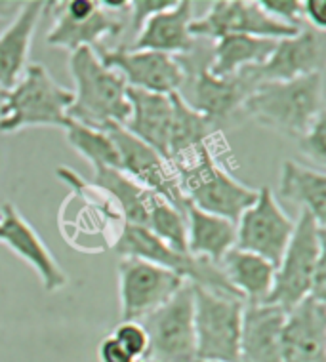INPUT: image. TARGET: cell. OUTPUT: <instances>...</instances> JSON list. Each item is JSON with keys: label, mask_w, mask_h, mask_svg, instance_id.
I'll list each match as a JSON object with an SVG mask.
<instances>
[{"label": "cell", "mask_w": 326, "mask_h": 362, "mask_svg": "<svg viewBox=\"0 0 326 362\" xmlns=\"http://www.w3.org/2000/svg\"><path fill=\"white\" fill-rule=\"evenodd\" d=\"M240 109L260 126L298 139L325 112V76L313 73L294 81L260 82Z\"/></svg>", "instance_id": "obj_1"}, {"label": "cell", "mask_w": 326, "mask_h": 362, "mask_svg": "<svg viewBox=\"0 0 326 362\" xmlns=\"http://www.w3.org/2000/svg\"><path fill=\"white\" fill-rule=\"evenodd\" d=\"M69 71L75 82L69 120L98 130L107 124H124L130 117L128 86L117 71L105 67L92 48L71 52Z\"/></svg>", "instance_id": "obj_2"}, {"label": "cell", "mask_w": 326, "mask_h": 362, "mask_svg": "<svg viewBox=\"0 0 326 362\" xmlns=\"http://www.w3.org/2000/svg\"><path fill=\"white\" fill-rule=\"evenodd\" d=\"M170 164L189 204L202 212L237 223L240 214L250 208L257 197V189L235 180V175L221 166L214 145H204Z\"/></svg>", "instance_id": "obj_3"}, {"label": "cell", "mask_w": 326, "mask_h": 362, "mask_svg": "<svg viewBox=\"0 0 326 362\" xmlns=\"http://www.w3.org/2000/svg\"><path fill=\"white\" fill-rule=\"evenodd\" d=\"M73 90L62 86L42 63H29L25 73L0 101V134H18L25 128H65Z\"/></svg>", "instance_id": "obj_4"}, {"label": "cell", "mask_w": 326, "mask_h": 362, "mask_svg": "<svg viewBox=\"0 0 326 362\" xmlns=\"http://www.w3.org/2000/svg\"><path fill=\"white\" fill-rule=\"evenodd\" d=\"M56 174L71 189L59 212L63 238L82 252H88V238H100L103 250L113 248L126 223L113 199L94 183H86L73 168L59 166Z\"/></svg>", "instance_id": "obj_5"}, {"label": "cell", "mask_w": 326, "mask_h": 362, "mask_svg": "<svg viewBox=\"0 0 326 362\" xmlns=\"http://www.w3.org/2000/svg\"><path fill=\"white\" fill-rule=\"evenodd\" d=\"M191 288L197 361L238 362L245 300L194 284Z\"/></svg>", "instance_id": "obj_6"}, {"label": "cell", "mask_w": 326, "mask_h": 362, "mask_svg": "<svg viewBox=\"0 0 326 362\" xmlns=\"http://www.w3.org/2000/svg\"><path fill=\"white\" fill-rule=\"evenodd\" d=\"M326 229L308 212H300L294 233L275 269V281L269 298L264 303L279 305L289 313L309 298L315 265L326 252Z\"/></svg>", "instance_id": "obj_7"}, {"label": "cell", "mask_w": 326, "mask_h": 362, "mask_svg": "<svg viewBox=\"0 0 326 362\" xmlns=\"http://www.w3.org/2000/svg\"><path fill=\"white\" fill-rule=\"evenodd\" d=\"M149 337L147 362H197L191 284L139 320Z\"/></svg>", "instance_id": "obj_8"}, {"label": "cell", "mask_w": 326, "mask_h": 362, "mask_svg": "<svg viewBox=\"0 0 326 362\" xmlns=\"http://www.w3.org/2000/svg\"><path fill=\"white\" fill-rule=\"evenodd\" d=\"M185 284L187 281L170 269L136 257H120V320L139 322L172 300Z\"/></svg>", "instance_id": "obj_9"}, {"label": "cell", "mask_w": 326, "mask_h": 362, "mask_svg": "<svg viewBox=\"0 0 326 362\" xmlns=\"http://www.w3.org/2000/svg\"><path fill=\"white\" fill-rule=\"evenodd\" d=\"M103 130L117 147L120 158V170L144 185L147 191L170 202L180 212H187L189 202L180 187L172 164L161 153L132 136L122 124H107Z\"/></svg>", "instance_id": "obj_10"}, {"label": "cell", "mask_w": 326, "mask_h": 362, "mask_svg": "<svg viewBox=\"0 0 326 362\" xmlns=\"http://www.w3.org/2000/svg\"><path fill=\"white\" fill-rule=\"evenodd\" d=\"M296 221L289 218L271 187L257 189V197L237 219V244L235 248L262 256L279 265L289 246Z\"/></svg>", "instance_id": "obj_11"}, {"label": "cell", "mask_w": 326, "mask_h": 362, "mask_svg": "<svg viewBox=\"0 0 326 362\" xmlns=\"http://www.w3.org/2000/svg\"><path fill=\"white\" fill-rule=\"evenodd\" d=\"M298 27L284 25L262 10L256 0H216L202 18L193 19V38H218L226 35H250V37L282 40L298 35Z\"/></svg>", "instance_id": "obj_12"}, {"label": "cell", "mask_w": 326, "mask_h": 362, "mask_svg": "<svg viewBox=\"0 0 326 362\" xmlns=\"http://www.w3.org/2000/svg\"><path fill=\"white\" fill-rule=\"evenodd\" d=\"M101 63L117 71L126 86L153 94H180L187 73L176 57L149 50L132 48H101L95 52Z\"/></svg>", "instance_id": "obj_13"}, {"label": "cell", "mask_w": 326, "mask_h": 362, "mask_svg": "<svg viewBox=\"0 0 326 362\" xmlns=\"http://www.w3.org/2000/svg\"><path fill=\"white\" fill-rule=\"evenodd\" d=\"M0 243L31 265L46 292H59L69 284V276L65 275L50 248L12 202L0 206Z\"/></svg>", "instance_id": "obj_14"}, {"label": "cell", "mask_w": 326, "mask_h": 362, "mask_svg": "<svg viewBox=\"0 0 326 362\" xmlns=\"http://www.w3.org/2000/svg\"><path fill=\"white\" fill-rule=\"evenodd\" d=\"M325 67V38L322 33L313 29H300L298 35L276 40V46L269 59L246 69L254 84L260 82H284L301 76L322 73Z\"/></svg>", "instance_id": "obj_15"}, {"label": "cell", "mask_w": 326, "mask_h": 362, "mask_svg": "<svg viewBox=\"0 0 326 362\" xmlns=\"http://www.w3.org/2000/svg\"><path fill=\"white\" fill-rule=\"evenodd\" d=\"M282 362H326V303L305 298L286 313Z\"/></svg>", "instance_id": "obj_16"}, {"label": "cell", "mask_w": 326, "mask_h": 362, "mask_svg": "<svg viewBox=\"0 0 326 362\" xmlns=\"http://www.w3.org/2000/svg\"><path fill=\"white\" fill-rule=\"evenodd\" d=\"M286 311L271 303H246L240 326L238 362H282Z\"/></svg>", "instance_id": "obj_17"}, {"label": "cell", "mask_w": 326, "mask_h": 362, "mask_svg": "<svg viewBox=\"0 0 326 362\" xmlns=\"http://www.w3.org/2000/svg\"><path fill=\"white\" fill-rule=\"evenodd\" d=\"M48 2L31 0L19 4L16 18L0 33V92H6L23 76L29 65L33 37Z\"/></svg>", "instance_id": "obj_18"}, {"label": "cell", "mask_w": 326, "mask_h": 362, "mask_svg": "<svg viewBox=\"0 0 326 362\" xmlns=\"http://www.w3.org/2000/svg\"><path fill=\"white\" fill-rule=\"evenodd\" d=\"M193 6L191 0H177L172 8L147 19L130 48L158 52L172 57L189 54L194 46L191 35Z\"/></svg>", "instance_id": "obj_19"}, {"label": "cell", "mask_w": 326, "mask_h": 362, "mask_svg": "<svg viewBox=\"0 0 326 362\" xmlns=\"http://www.w3.org/2000/svg\"><path fill=\"white\" fill-rule=\"evenodd\" d=\"M56 6V2L52 4ZM124 29L122 19L119 13H113L101 6L94 16L86 19H71L59 10L54 8V25L46 35V44L54 46V48H63V50L71 52L78 50V48H92V50H101L103 48V40L105 38L119 37Z\"/></svg>", "instance_id": "obj_20"}, {"label": "cell", "mask_w": 326, "mask_h": 362, "mask_svg": "<svg viewBox=\"0 0 326 362\" xmlns=\"http://www.w3.org/2000/svg\"><path fill=\"white\" fill-rule=\"evenodd\" d=\"M126 95L130 103V117L122 126L168 160L170 126L174 115L172 98L134 88H128Z\"/></svg>", "instance_id": "obj_21"}, {"label": "cell", "mask_w": 326, "mask_h": 362, "mask_svg": "<svg viewBox=\"0 0 326 362\" xmlns=\"http://www.w3.org/2000/svg\"><path fill=\"white\" fill-rule=\"evenodd\" d=\"M254 86L256 84L250 81L246 71L235 76L220 78L210 75L204 67L197 73L194 78L191 107L202 112L214 126H218L223 120L231 119L235 111L243 107L246 95L250 94Z\"/></svg>", "instance_id": "obj_22"}, {"label": "cell", "mask_w": 326, "mask_h": 362, "mask_svg": "<svg viewBox=\"0 0 326 362\" xmlns=\"http://www.w3.org/2000/svg\"><path fill=\"white\" fill-rule=\"evenodd\" d=\"M187 254L202 262L218 265L227 252L237 244V223L220 216L202 212L189 204L187 212Z\"/></svg>", "instance_id": "obj_23"}, {"label": "cell", "mask_w": 326, "mask_h": 362, "mask_svg": "<svg viewBox=\"0 0 326 362\" xmlns=\"http://www.w3.org/2000/svg\"><path fill=\"white\" fill-rule=\"evenodd\" d=\"M229 286L245 303H264L275 281V265L252 252L233 248L218 263Z\"/></svg>", "instance_id": "obj_24"}, {"label": "cell", "mask_w": 326, "mask_h": 362, "mask_svg": "<svg viewBox=\"0 0 326 362\" xmlns=\"http://www.w3.org/2000/svg\"><path fill=\"white\" fill-rule=\"evenodd\" d=\"M92 183L113 199L126 223L147 227L151 208L161 197L147 191L120 168L111 166H92Z\"/></svg>", "instance_id": "obj_25"}, {"label": "cell", "mask_w": 326, "mask_h": 362, "mask_svg": "<svg viewBox=\"0 0 326 362\" xmlns=\"http://www.w3.org/2000/svg\"><path fill=\"white\" fill-rule=\"evenodd\" d=\"M279 197L300 206V212H308L326 229V175L322 170L284 160L279 180Z\"/></svg>", "instance_id": "obj_26"}, {"label": "cell", "mask_w": 326, "mask_h": 362, "mask_svg": "<svg viewBox=\"0 0 326 362\" xmlns=\"http://www.w3.org/2000/svg\"><path fill=\"white\" fill-rule=\"evenodd\" d=\"M276 40L250 37V35H226L214 40L212 59L206 65L210 75L227 78L246 69L264 65L273 54Z\"/></svg>", "instance_id": "obj_27"}, {"label": "cell", "mask_w": 326, "mask_h": 362, "mask_svg": "<svg viewBox=\"0 0 326 362\" xmlns=\"http://www.w3.org/2000/svg\"><path fill=\"white\" fill-rule=\"evenodd\" d=\"M170 98L174 107L168 139L170 163H176L204 145H216L218 128L202 112L191 107V103L182 94H172Z\"/></svg>", "instance_id": "obj_28"}, {"label": "cell", "mask_w": 326, "mask_h": 362, "mask_svg": "<svg viewBox=\"0 0 326 362\" xmlns=\"http://www.w3.org/2000/svg\"><path fill=\"white\" fill-rule=\"evenodd\" d=\"M65 130V138L67 144L73 149L86 158L90 166H111V168H120V158L117 153V147L109 138L105 130H98V128H90L81 122L69 120Z\"/></svg>", "instance_id": "obj_29"}, {"label": "cell", "mask_w": 326, "mask_h": 362, "mask_svg": "<svg viewBox=\"0 0 326 362\" xmlns=\"http://www.w3.org/2000/svg\"><path fill=\"white\" fill-rule=\"evenodd\" d=\"M155 237L164 244H168L172 250L187 254V219L185 214L180 212L164 199H157L149 212L147 227Z\"/></svg>", "instance_id": "obj_30"}, {"label": "cell", "mask_w": 326, "mask_h": 362, "mask_svg": "<svg viewBox=\"0 0 326 362\" xmlns=\"http://www.w3.org/2000/svg\"><path fill=\"white\" fill-rule=\"evenodd\" d=\"M111 336L122 345V349L132 356L134 361H147L149 355V337L147 332L136 320H120Z\"/></svg>", "instance_id": "obj_31"}, {"label": "cell", "mask_w": 326, "mask_h": 362, "mask_svg": "<svg viewBox=\"0 0 326 362\" xmlns=\"http://www.w3.org/2000/svg\"><path fill=\"white\" fill-rule=\"evenodd\" d=\"M326 112L319 115L313 124L309 126L308 132L298 138V144H300L301 155L308 156L309 160H313L319 170L325 172L326 164Z\"/></svg>", "instance_id": "obj_32"}, {"label": "cell", "mask_w": 326, "mask_h": 362, "mask_svg": "<svg viewBox=\"0 0 326 362\" xmlns=\"http://www.w3.org/2000/svg\"><path fill=\"white\" fill-rule=\"evenodd\" d=\"M260 6L279 23L301 29L303 13H301L300 0H260Z\"/></svg>", "instance_id": "obj_33"}, {"label": "cell", "mask_w": 326, "mask_h": 362, "mask_svg": "<svg viewBox=\"0 0 326 362\" xmlns=\"http://www.w3.org/2000/svg\"><path fill=\"white\" fill-rule=\"evenodd\" d=\"M177 0H130L128 12L132 13V31L138 35L145 21L176 4Z\"/></svg>", "instance_id": "obj_34"}, {"label": "cell", "mask_w": 326, "mask_h": 362, "mask_svg": "<svg viewBox=\"0 0 326 362\" xmlns=\"http://www.w3.org/2000/svg\"><path fill=\"white\" fill-rule=\"evenodd\" d=\"M98 358L100 362H136L113 336L101 339V344L98 345Z\"/></svg>", "instance_id": "obj_35"}, {"label": "cell", "mask_w": 326, "mask_h": 362, "mask_svg": "<svg viewBox=\"0 0 326 362\" xmlns=\"http://www.w3.org/2000/svg\"><path fill=\"white\" fill-rule=\"evenodd\" d=\"M301 13L303 19L311 23L313 31L325 33L326 29V2L325 0H305L301 2Z\"/></svg>", "instance_id": "obj_36"}, {"label": "cell", "mask_w": 326, "mask_h": 362, "mask_svg": "<svg viewBox=\"0 0 326 362\" xmlns=\"http://www.w3.org/2000/svg\"><path fill=\"white\" fill-rule=\"evenodd\" d=\"M197 362H206V361H197Z\"/></svg>", "instance_id": "obj_37"}, {"label": "cell", "mask_w": 326, "mask_h": 362, "mask_svg": "<svg viewBox=\"0 0 326 362\" xmlns=\"http://www.w3.org/2000/svg\"><path fill=\"white\" fill-rule=\"evenodd\" d=\"M138 362H147V361H138Z\"/></svg>", "instance_id": "obj_38"}]
</instances>
